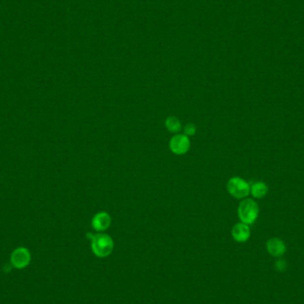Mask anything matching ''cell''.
Returning a JSON list of instances; mask_svg holds the SVG:
<instances>
[{
  "instance_id": "6",
  "label": "cell",
  "mask_w": 304,
  "mask_h": 304,
  "mask_svg": "<svg viewBox=\"0 0 304 304\" xmlns=\"http://www.w3.org/2000/svg\"><path fill=\"white\" fill-rule=\"evenodd\" d=\"M266 249L271 256L280 258L286 252V246L280 238H271L267 241Z\"/></svg>"
},
{
  "instance_id": "3",
  "label": "cell",
  "mask_w": 304,
  "mask_h": 304,
  "mask_svg": "<svg viewBox=\"0 0 304 304\" xmlns=\"http://www.w3.org/2000/svg\"><path fill=\"white\" fill-rule=\"evenodd\" d=\"M227 190L235 199L241 200L247 198L250 193V184L240 177H232L227 183Z\"/></svg>"
},
{
  "instance_id": "5",
  "label": "cell",
  "mask_w": 304,
  "mask_h": 304,
  "mask_svg": "<svg viewBox=\"0 0 304 304\" xmlns=\"http://www.w3.org/2000/svg\"><path fill=\"white\" fill-rule=\"evenodd\" d=\"M30 261V253L25 247L15 249L11 255V262L17 269H24Z\"/></svg>"
},
{
  "instance_id": "10",
  "label": "cell",
  "mask_w": 304,
  "mask_h": 304,
  "mask_svg": "<svg viewBox=\"0 0 304 304\" xmlns=\"http://www.w3.org/2000/svg\"><path fill=\"white\" fill-rule=\"evenodd\" d=\"M165 125H166V127H167V130L170 133H179L181 129V124L180 119L176 118L175 116L168 117L166 119V121H165Z\"/></svg>"
},
{
  "instance_id": "11",
  "label": "cell",
  "mask_w": 304,
  "mask_h": 304,
  "mask_svg": "<svg viewBox=\"0 0 304 304\" xmlns=\"http://www.w3.org/2000/svg\"><path fill=\"white\" fill-rule=\"evenodd\" d=\"M275 269L277 271H280V272L286 271L287 262L285 259H282L280 257L279 260H277L275 262Z\"/></svg>"
},
{
  "instance_id": "1",
  "label": "cell",
  "mask_w": 304,
  "mask_h": 304,
  "mask_svg": "<svg viewBox=\"0 0 304 304\" xmlns=\"http://www.w3.org/2000/svg\"><path fill=\"white\" fill-rule=\"evenodd\" d=\"M113 248V239L108 234L99 233L92 237V251L96 256L99 258L109 256Z\"/></svg>"
},
{
  "instance_id": "7",
  "label": "cell",
  "mask_w": 304,
  "mask_h": 304,
  "mask_svg": "<svg viewBox=\"0 0 304 304\" xmlns=\"http://www.w3.org/2000/svg\"><path fill=\"white\" fill-rule=\"evenodd\" d=\"M231 235L235 241L238 243L247 242L251 236L249 225L243 223L235 224L231 230Z\"/></svg>"
},
{
  "instance_id": "2",
  "label": "cell",
  "mask_w": 304,
  "mask_h": 304,
  "mask_svg": "<svg viewBox=\"0 0 304 304\" xmlns=\"http://www.w3.org/2000/svg\"><path fill=\"white\" fill-rule=\"evenodd\" d=\"M238 217L243 224H253L259 215V205L252 199H246L240 202L238 208Z\"/></svg>"
},
{
  "instance_id": "9",
  "label": "cell",
  "mask_w": 304,
  "mask_h": 304,
  "mask_svg": "<svg viewBox=\"0 0 304 304\" xmlns=\"http://www.w3.org/2000/svg\"><path fill=\"white\" fill-rule=\"evenodd\" d=\"M250 192L253 198L262 199L266 197L269 192V188L265 182L257 181L250 186Z\"/></svg>"
},
{
  "instance_id": "8",
  "label": "cell",
  "mask_w": 304,
  "mask_h": 304,
  "mask_svg": "<svg viewBox=\"0 0 304 304\" xmlns=\"http://www.w3.org/2000/svg\"><path fill=\"white\" fill-rule=\"evenodd\" d=\"M111 224V217L106 212H100L95 214L94 218L92 220V226L96 231H104L109 228Z\"/></svg>"
},
{
  "instance_id": "4",
  "label": "cell",
  "mask_w": 304,
  "mask_h": 304,
  "mask_svg": "<svg viewBox=\"0 0 304 304\" xmlns=\"http://www.w3.org/2000/svg\"><path fill=\"white\" fill-rule=\"evenodd\" d=\"M169 148L174 154L184 155L190 150V139L185 134L178 133L172 137L169 143Z\"/></svg>"
},
{
  "instance_id": "12",
  "label": "cell",
  "mask_w": 304,
  "mask_h": 304,
  "mask_svg": "<svg viewBox=\"0 0 304 304\" xmlns=\"http://www.w3.org/2000/svg\"><path fill=\"white\" fill-rule=\"evenodd\" d=\"M197 132V127L194 124H187L184 127V134L187 136H192Z\"/></svg>"
}]
</instances>
